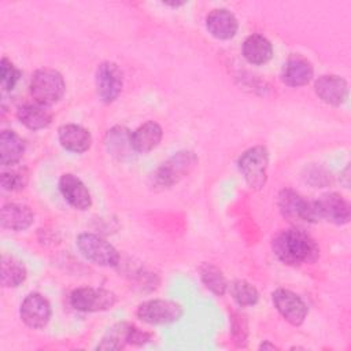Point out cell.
Returning a JSON list of instances; mask_svg holds the SVG:
<instances>
[{"label": "cell", "mask_w": 351, "mask_h": 351, "mask_svg": "<svg viewBox=\"0 0 351 351\" xmlns=\"http://www.w3.org/2000/svg\"><path fill=\"white\" fill-rule=\"evenodd\" d=\"M274 255L285 265L302 266L314 263L319 256L315 240L306 232L291 228L277 233L271 243Z\"/></svg>", "instance_id": "6da1fadb"}, {"label": "cell", "mask_w": 351, "mask_h": 351, "mask_svg": "<svg viewBox=\"0 0 351 351\" xmlns=\"http://www.w3.org/2000/svg\"><path fill=\"white\" fill-rule=\"evenodd\" d=\"M66 90L62 74L53 69H38L30 80V93L36 103L51 106L59 101Z\"/></svg>", "instance_id": "7a4b0ae2"}, {"label": "cell", "mask_w": 351, "mask_h": 351, "mask_svg": "<svg viewBox=\"0 0 351 351\" xmlns=\"http://www.w3.org/2000/svg\"><path fill=\"white\" fill-rule=\"evenodd\" d=\"M197 165V156L192 151H178L163 162L152 174L155 186L170 188L188 176Z\"/></svg>", "instance_id": "3957f363"}, {"label": "cell", "mask_w": 351, "mask_h": 351, "mask_svg": "<svg viewBox=\"0 0 351 351\" xmlns=\"http://www.w3.org/2000/svg\"><path fill=\"white\" fill-rule=\"evenodd\" d=\"M237 166L240 173L244 176L245 182L251 189H261L267 180V167H269V151L263 145H256L244 151L239 160Z\"/></svg>", "instance_id": "277c9868"}, {"label": "cell", "mask_w": 351, "mask_h": 351, "mask_svg": "<svg viewBox=\"0 0 351 351\" xmlns=\"http://www.w3.org/2000/svg\"><path fill=\"white\" fill-rule=\"evenodd\" d=\"M80 252L90 262L104 267H115L119 263L118 251L103 237L93 233H81L77 237Z\"/></svg>", "instance_id": "5b68a950"}, {"label": "cell", "mask_w": 351, "mask_h": 351, "mask_svg": "<svg viewBox=\"0 0 351 351\" xmlns=\"http://www.w3.org/2000/svg\"><path fill=\"white\" fill-rule=\"evenodd\" d=\"M184 314L180 303L167 299H151L143 302L136 311V315L149 325H166L178 321Z\"/></svg>", "instance_id": "8992f818"}, {"label": "cell", "mask_w": 351, "mask_h": 351, "mask_svg": "<svg viewBox=\"0 0 351 351\" xmlns=\"http://www.w3.org/2000/svg\"><path fill=\"white\" fill-rule=\"evenodd\" d=\"M115 295L104 288L82 287L77 288L70 295V304L82 313H96L112 308L115 304Z\"/></svg>", "instance_id": "52a82bcc"}, {"label": "cell", "mask_w": 351, "mask_h": 351, "mask_svg": "<svg viewBox=\"0 0 351 351\" xmlns=\"http://www.w3.org/2000/svg\"><path fill=\"white\" fill-rule=\"evenodd\" d=\"M277 203L281 214L291 221H300V222L318 221L314 211L313 202L306 200L302 195H299L293 189L285 188L280 191Z\"/></svg>", "instance_id": "ba28073f"}, {"label": "cell", "mask_w": 351, "mask_h": 351, "mask_svg": "<svg viewBox=\"0 0 351 351\" xmlns=\"http://www.w3.org/2000/svg\"><path fill=\"white\" fill-rule=\"evenodd\" d=\"M123 86V74L118 64L103 62L96 70V89L103 103H112L118 99Z\"/></svg>", "instance_id": "9c48e42d"}, {"label": "cell", "mask_w": 351, "mask_h": 351, "mask_svg": "<svg viewBox=\"0 0 351 351\" xmlns=\"http://www.w3.org/2000/svg\"><path fill=\"white\" fill-rule=\"evenodd\" d=\"M274 307L282 315V318L293 326H299L304 322L308 307L304 300L295 292L284 288H278L271 295Z\"/></svg>", "instance_id": "30bf717a"}, {"label": "cell", "mask_w": 351, "mask_h": 351, "mask_svg": "<svg viewBox=\"0 0 351 351\" xmlns=\"http://www.w3.org/2000/svg\"><path fill=\"white\" fill-rule=\"evenodd\" d=\"M317 219H325L335 225H344L350 221L351 210L348 202L336 192L324 193L313 202Z\"/></svg>", "instance_id": "8fae6325"}, {"label": "cell", "mask_w": 351, "mask_h": 351, "mask_svg": "<svg viewBox=\"0 0 351 351\" xmlns=\"http://www.w3.org/2000/svg\"><path fill=\"white\" fill-rule=\"evenodd\" d=\"M19 314L26 326L41 329L49 322L52 310L49 302L41 293L32 292L23 299Z\"/></svg>", "instance_id": "7c38bea8"}, {"label": "cell", "mask_w": 351, "mask_h": 351, "mask_svg": "<svg viewBox=\"0 0 351 351\" xmlns=\"http://www.w3.org/2000/svg\"><path fill=\"white\" fill-rule=\"evenodd\" d=\"M315 93L324 103L337 107L347 100L348 85L339 75L325 74L315 81Z\"/></svg>", "instance_id": "4fadbf2b"}, {"label": "cell", "mask_w": 351, "mask_h": 351, "mask_svg": "<svg viewBox=\"0 0 351 351\" xmlns=\"http://www.w3.org/2000/svg\"><path fill=\"white\" fill-rule=\"evenodd\" d=\"M59 189L67 203L74 208L84 211L92 206V197L86 185L74 174H63L59 180Z\"/></svg>", "instance_id": "5bb4252c"}, {"label": "cell", "mask_w": 351, "mask_h": 351, "mask_svg": "<svg viewBox=\"0 0 351 351\" xmlns=\"http://www.w3.org/2000/svg\"><path fill=\"white\" fill-rule=\"evenodd\" d=\"M206 27L213 37L219 40H229L236 36L239 23L230 11L225 8H217L207 15Z\"/></svg>", "instance_id": "9a60e30c"}, {"label": "cell", "mask_w": 351, "mask_h": 351, "mask_svg": "<svg viewBox=\"0 0 351 351\" xmlns=\"http://www.w3.org/2000/svg\"><path fill=\"white\" fill-rule=\"evenodd\" d=\"M314 75V69L311 63L300 56L292 55L287 59L282 67V81L289 86H303L307 85Z\"/></svg>", "instance_id": "2e32d148"}, {"label": "cell", "mask_w": 351, "mask_h": 351, "mask_svg": "<svg viewBox=\"0 0 351 351\" xmlns=\"http://www.w3.org/2000/svg\"><path fill=\"white\" fill-rule=\"evenodd\" d=\"M58 136H59L60 145L64 149L75 154L88 151L92 144V136L89 130L75 123L62 125L58 130Z\"/></svg>", "instance_id": "e0dca14e"}, {"label": "cell", "mask_w": 351, "mask_h": 351, "mask_svg": "<svg viewBox=\"0 0 351 351\" xmlns=\"http://www.w3.org/2000/svg\"><path fill=\"white\" fill-rule=\"evenodd\" d=\"M1 226L14 232L26 230L34 221L30 207L18 203H7L1 208Z\"/></svg>", "instance_id": "ac0fdd59"}, {"label": "cell", "mask_w": 351, "mask_h": 351, "mask_svg": "<svg viewBox=\"0 0 351 351\" xmlns=\"http://www.w3.org/2000/svg\"><path fill=\"white\" fill-rule=\"evenodd\" d=\"M163 136V130L159 123L154 121H148L138 126L133 133H132V145L134 152H149L154 148L158 147Z\"/></svg>", "instance_id": "d6986e66"}, {"label": "cell", "mask_w": 351, "mask_h": 351, "mask_svg": "<svg viewBox=\"0 0 351 351\" xmlns=\"http://www.w3.org/2000/svg\"><path fill=\"white\" fill-rule=\"evenodd\" d=\"M243 56L251 64H265L273 58L271 43L262 34H251L243 43Z\"/></svg>", "instance_id": "ffe728a7"}, {"label": "cell", "mask_w": 351, "mask_h": 351, "mask_svg": "<svg viewBox=\"0 0 351 351\" xmlns=\"http://www.w3.org/2000/svg\"><path fill=\"white\" fill-rule=\"evenodd\" d=\"M16 117L22 125L30 130H40L51 125L52 112L43 104H25L16 111Z\"/></svg>", "instance_id": "44dd1931"}, {"label": "cell", "mask_w": 351, "mask_h": 351, "mask_svg": "<svg viewBox=\"0 0 351 351\" xmlns=\"http://www.w3.org/2000/svg\"><path fill=\"white\" fill-rule=\"evenodd\" d=\"M106 145L108 152L119 160L130 158L134 152L132 145V132L125 126H114L108 130L106 137Z\"/></svg>", "instance_id": "7402d4cb"}, {"label": "cell", "mask_w": 351, "mask_h": 351, "mask_svg": "<svg viewBox=\"0 0 351 351\" xmlns=\"http://www.w3.org/2000/svg\"><path fill=\"white\" fill-rule=\"evenodd\" d=\"M23 152V138L14 130H3L0 134V163L3 166H12L22 159Z\"/></svg>", "instance_id": "603a6c76"}, {"label": "cell", "mask_w": 351, "mask_h": 351, "mask_svg": "<svg viewBox=\"0 0 351 351\" xmlns=\"http://www.w3.org/2000/svg\"><path fill=\"white\" fill-rule=\"evenodd\" d=\"M27 271L19 259L11 255L1 256V285L5 288L19 287L26 280Z\"/></svg>", "instance_id": "cb8c5ba5"}, {"label": "cell", "mask_w": 351, "mask_h": 351, "mask_svg": "<svg viewBox=\"0 0 351 351\" xmlns=\"http://www.w3.org/2000/svg\"><path fill=\"white\" fill-rule=\"evenodd\" d=\"M132 324L118 322L112 325L97 346L99 350H121L128 344Z\"/></svg>", "instance_id": "d4e9b609"}, {"label": "cell", "mask_w": 351, "mask_h": 351, "mask_svg": "<svg viewBox=\"0 0 351 351\" xmlns=\"http://www.w3.org/2000/svg\"><path fill=\"white\" fill-rule=\"evenodd\" d=\"M200 278L206 288L217 296H222L228 289V282L222 271L213 263H203L200 266Z\"/></svg>", "instance_id": "484cf974"}, {"label": "cell", "mask_w": 351, "mask_h": 351, "mask_svg": "<svg viewBox=\"0 0 351 351\" xmlns=\"http://www.w3.org/2000/svg\"><path fill=\"white\" fill-rule=\"evenodd\" d=\"M229 292L233 300L240 307L255 306L259 300V293L256 288L245 280H234L229 287Z\"/></svg>", "instance_id": "4316f807"}, {"label": "cell", "mask_w": 351, "mask_h": 351, "mask_svg": "<svg viewBox=\"0 0 351 351\" xmlns=\"http://www.w3.org/2000/svg\"><path fill=\"white\" fill-rule=\"evenodd\" d=\"M0 182L3 189L5 191H19L23 189L27 184V173L26 170L12 169L8 171H3L0 177Z\"/></svg>", "instance_id": "83f0119b"}, {"label": "cell", "mask_w": 351, "mask_h": 351, "mask_svg": "<svg viewBox=\"0 0 351 351\" xmlns=\"http://www.w3.org/2000/svg\"><path fill=\"white\" fill-rule=\"evenodd\" d=\"M21 71L7 58H1L0 62V84L4 90H12L19 81Z\"/></svg>", "instance_id": "f1b7e54d"}, {"label": "cell", "mask_w": 351, "mask_h": 351, "mask_svg": "<svg viewBox=\"0 0 351 351\" xmlns=\"http://www.w3.org/2000/svg\"><path fill=\"white\" fill-rule=\"evenodd\" d=\"M230 332L233 341L237 347H245L247 346V336H248V325L244 315L233 314L232 315V324H230Z\"/></svg>", "instance_id": "f546056e"}, {"label": "cell", "mask_w": 351, "mask_h": 351, "mask_svg": "<svg viewBox=\"0 0 351 351\" xmlns=\"http://www.w3.org/2000/svg\"><path fill=\"white\" fill-rule=\"evenodd\" d=\"M259 350H277V347L274 344H270L269 341H265L259 346Z\"/></svg>", "instance_id": "4dcf8cb0"}]
</instances>
